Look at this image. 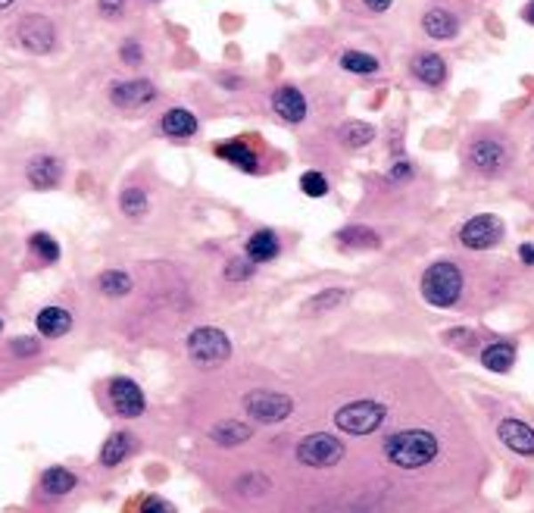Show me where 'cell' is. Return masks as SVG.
<instances>
[{"label":"cell","instance_id":"6da1fadb","mask_svg":"<svg viewBox=\"0 0 534 513\" xmlns=\"http://www.w3.org/2000/svg\"><path fill=\"white\" fill-rule=\"evenodd\" d=\"M441 442L428 429H403L384 442V457L400 469H422L438 457Z\"/></svg>","mask_w":534,"mask_h":513},{"label":"cell","instance_id":"7a4b0ae2","mask_svg":"<svg viewBox=\"0 0 534 513\" xmlns=\"http://www.w3.org/2000/svg\"><path fill=\"white\" fill-rule=\"evenodd\" d=\"M459 295H463V273H459V266L447 264V260L428 266L425 276H422V297H425V304L447 310L459 301Z\"/></svg>","mask_w":534,"mask_h":513},{"label":"cell","instance_id":"3957f363","mask_svg":"<svg viewBox=\"0 0 534 513\" xmlns=\"http://www.w3.org/2000/svg\"><path fill=\"white\" fill-rule=\"evenodd\" d=\"M384 417H388V407L378 404V401H350L341 411L335 413V426L347 436H372L376 429H382Z\"/></svg>","mask_w":534,"mask_h":513},{"label":"cell","instance_id":"277c9868","mask_svg":"<svg viewBox=\"0 0 534 513\" xmlns=\"http://www.w3.org/2000/svg\"><path fill=\"white\" fill-rule=\"evenodd\" d=\"M188 354H191V360L200 366H219L231 357V341L222 329L200 326L188 335Z\"/></svg>","mask_w":534,"mask_h":513},{"label":"cell","instance_id":"5b68a950","mask_svg":"<svg viewBox=\"0 0 534 513\" xmlns=\"http://www.w3.org/2000/svg\"><path fill=\"white\" fill-rule=\"evenodd\" d=\"M297 460L312 469H328L344 460V442L328 432H312L297 444Z\"/></svg>","mask_w":534,"mask_h":513},{"label":"cell","instance_id":"8992f818","mask_svg":"<svg viewBox=\"0 0 534 513\" xmlns=\"http://www.w3.org/2000/svg\"><path fill=\"white\" fill-rule=\"evenodd\" d=\"M244 411H247L250 419H256V423L272 426L291 417L294 401L281 392H250L247 398H244Z\"/></svg>","mask_w":534,"mask_h":513},{"label":"cell","instance_id":"52a82bcc","mask_svg":"<svg viewBox=\"0 0 534 513\" xmlns=\"http://www.w3.org/2000/svg\"><path fill=\"white\" fill-rule=\"evenodd\" d=\"M503 238V219L494 213H478L459 229V241L472 250H488Z\"/></svg>","mask_w":534,"mask_h":513},{"label":"cell","instance_id":"ba28073f","mask_svg":"<svg viewBox=\"0 0 534 513\" xmlns=\"http://www.w3.org/2000/svg\"><path fill=\"white\" fill-rule=\"evenodd\" d=\"M20 45L28 53H51L57 45V32H53V22L44 16H22L20 20Z\"/></svg>","mask_w":534,"mask_h":513},{"label":"cell","instance_id":"9c48e42d","mask_svg":"<svg viewBox=\"0 0 534 513\" xmlns=\"http://www.w3.org/2000/svg\"><path fill=\"white\" fill-rule=\"evenodd\" d=\"M506 160H509L506 148H503L500 142H494V138H478V142L469 144V163L478 169V173L497 175L503 167H506Z\"/></svg>","mask_w":534,"mask_h":513},{"label":"cell","instance_id":"30bf717a","mask_svg":"<svg viewBox=\"0 0 534 513\" xmlns=\"http://www.w3.org/2000/svg\"><path fill=\"white\" fill-rule=\"evenodd\" d=\"M497 438H500L513 454L534 457V429L525 423V419H515V417L500 419V426H497Z\"/></svg>","mask_w":534,"mask_h":513},{"label":"cell","instance_id":"8fae6325","mask_svg":"<svg viewBox=\"0 0 534 513\" xmlns=\"http://www.w3.org/2000/svg\"><path fill=\"white\" fill-rule=\"evenodd\" d=\"M109 401H113L116 413H122V417H141V413H144V395H141L138 385L125 376L109 382Z\"/></svg>","mask_w":534,"mask_h":513},{"label":"cell","instance_id":"7c38bea8","mask_svg":"<svg viewBox=\"0 0 534 513\" xmlns=\"http://www.w3.org/2000/svg\"><path fill=\"white\" fill-rule=\"evenodd\" d=\"M153 97H157V88L147 78H125V82H116L109 88V101L116 107H144Z\"/></svg>","mask_w":534,"mask_h":513},{"label":"cell","instance_id":"4fadbf2b","mask_svg":"<svg viewBox=\"0 0 534 513\" xmlns=\"http://www.w3.org/2000/svg\"><path fill=\"white\" fill-rule=\"evenodd\" d=\"M272 107H275V113H279L285 122H303V116H306V97L300 94L297 88L285 85V88H279L272 94Z\"/></svg>","mask_w":534,"mask_h":513},{"label":"cell","instance_id":"5bb4252c","mask_svg":"<svg viewBox=\"0 0 534 513\" xmlns=\"http://www.w3.org/2000/svg\"><path fill=\"white\" fill-rule=\"evenodd\" d=\"M422 28H425L428 38L450 41V38H457L459 22H457V16H453V13H447V10H441V7H434V10H428V13L422 16Z\"/></svg>","mask_w":534,"mask_h":513},{"label":"cell","instance_id":"9a60e30c","mask_svg":"<svg viewBox=\"0 0 534 513\" xmlns=\"http://www.w3.org/2000/svg\"><path fill=\"white\" fill-rule=\"evenodd\" d=\"M60 175H63V167H60V160L51 154H41L28 163V182H32L35 188H53L60 182Z\"/></svg>","mask_w":534,"mask_h":513},{"label":"cell","instance_id":"2e32d148","mask_svg":"<svg viewBox=\"0 0 534 513\" xmlns=\"http://www.w3.org/2000/svg\"><path fill=\"white\" fill-rule=\"evenodd\" d=\"M244 250H247L250 264H269V260H275V256H279L281 244H279V238H275V232L260 229L256 235L247 238V248H244Z\"/></svg>","mask_w":534,"mask_h":513},{"label":"cell","instance_id":"e0dca14e","mask_svg":"<svg viewBox=\"0 0 534 513\" xmlns=\"http://www.w3.org/2000/svg\"><path fill=\"white\" fill-rule=\"evenodd\" d=\"M254 429L247 423H238V419H222L210 429V438L219 444V448H238V444L250 442Z\"/></svg>","mask_w":534,"mask_h":513},{"label":"cell","instance_id":"ac0fdd59","mask_svg":"<svg viewBox=\"0 0 534 513\" xmlns=\"http://www.w3.org/2000/svg\"><path fill=\"white\" fill-rule=\"evenodd\" d=\"M159 128H163L169 138H191L194 132H198V119H194V113H188V110L175 107V110H166L163 119H159Z\"/></svg>","mask_w":534,"mask_h":513},{"label":"cell","instance_id":"d6986e66","mask_svg":"<svg viewBox=\"0 0 534 513\" xmlns=\"http://www.w3.org/2000/svg\"><path fill=\"white\" fill-rule=\"evenodd\" d=\"M413 72L419 82L438 88V85H444V78H447V63L441 60V53H419V57L413 60Z\"/></svg>","mask_w":534,"mask_h":513},{"label":"cell","instance_id":"ffe728a7","mask_svg":"<svg viewBox=\"0 0 534 513\" xmlns=\"http://www.w3.org/2000/svg\"><path fill=\"white\" fill-rule=\"evenodd\" d=\"M35 322H38V332L47 335V338H60L72 329V316L63 307H44Z\"/></svg>","mask_w":534,"mask_h":513},{"label":"cell","instance_id":"44dd1931","mask_svg":"<svg viewBox=\"0 0 534 513\" xmlns=\"http://www.w3.org/2000/svg\"><path fill=\"white\" fill-rule=\"evenodd\" d=\"M481 363L490 372H509L515 363V347L506 345V341H494L481 351Z\"/></svg>","mask_w":534,"mask_h":513},{"label":"cell","instance_id":"7402d4cb","mask_svg":"<svg viewBox=\"0 0 534 513\" xmlns=\"http://www.w3.org/2000/svg\"><path fill=\"white\" fill-rule=\"evenodd\" d=\"M337 244L350 250H366V248H378V235L369 229V225H347V229L337 232Z\"/></svg>","mask_w":534,"mask_h":513},{"label":"cell","instance_id":"603a6c76","mask_svg":"<svg viewBox=\"0 0 534 513\" xmlns=\"http://www.w3.org/2000/svg\"><path fill=\"white\" fill-rule=\"evenodd\" d=\"M132 444L134 442H132L128 432H113L101 448V463L103 467H116V463H122L128 457V451H132Z\"/></svg>","mask_w":534,"mask_h":513},{"label":"cell","instance_id":"cb8c5ba5","mask_svg":"<svg viewBox=\"0 0 534 513\" xmlns=\"http://www.w3.org/2000/svg\"><path fill=\"white\" fill-rule=\"evenodd\" d=\"M216 154L222 157V160H229V163H235V167H241L244 173H256V154L247 148V144H241V142L219 144Z\"/></svg>","mask_w":534,"mask_h":513},{"label":"cell","instance_id":"d4e9b609","mask_svg":"<svg viewBox=\"0 0 534 513\" xmlns=\"http://www.w3.org/2000/svg\"><path fill=\"white\" fill-rule=\"evenodd\" d=\"M41 485H44L47 494H69L76 488V476L63 467H51L44 473V479H41Z\"/></svg>","mask_w":534,"mask_h":513},{"label":"cell","instance_id":"484cf974","mask_svg":"<svg viewBox=\"0 0 534 513\" xmlns=\"http://www.w3.org/2000/svg\"><path fill=\"white\" fill-rule=\"evenodd\" d=\"M97 285H101V291L107 297H122V295H128V291H132V276H128V273H122V270H109V273H103V276L97 279Z\"/></svg>","mask_w":534,"mask_h":513},{"label":"cell","instance_id":"4316f807","mask_svg":"<svg viewBox=\"0 0 534 513\" xmlns=\"http://www.w3.org/2000/svg\"><path fill=\"white\" fill-rule=\"evenodd\" d=\"M341 66L347 72H356V76H372V72H378V60L363 51H347L341 57Z\"/></svg>","mask_w":534,"mask_h":513},{"label":"cell","instance_id":"83f0119b","mask_svg":"<svg viewBox=\"0 0 534 513\" xmlns=\"http://www.w3.org/2000/svg\"><path fill=\"white\" fill-rule=\"evenodd\" d=\"M372 138H376V128H372L369 122H347V126L341 128V142L347 144V148H363Z\"/></svg>","mask_w":534,"mask_h":513},{"label":"cell","instance_id":"f1b7e54d","mask_svg":"<svg viewBox=\"0 0 534 513\" xmlns=\"http://www.w3.org/2000/svg\"><path fill=\"white\" fill-rule=\"evenodd\" d=\"M32 250L41 256V260H47V264H57L60 260V241L57 238H51L47 232H38V235H32Z\"/></svg>","mask_w":534,"mask_h":513},{"label":"cell","instance_id":"f546056e","mask_svg":"<svg viewBox=\"0 0 534 513\" xmlns=\"http://www.w3.org/2000/svg\"><path fill=\"white\" fill-rule=\"evenodd\" d=\"M122 204V213H128V216H141V213H147V194L141 191V188H125L119 198Z\"/></svg>","mask_w":534,"mask_h":513},{"label":"cell","instance_id":"4dcf8cb0","mask_svg":"<svg viewBox=\"0 0 534 513\" xmlns=\"http://www.w3.org/2000/svg\"><path fill=\"white\" fill-rule=\"evenodd\" d=\"M300 191H303L306 198H322V194H328V182H325L322 173L310 169V173L300 175Z\"/></svg>","mask_w":534,"mask_h":513},{"label":"cell","instance_id":"1f68e13d","mask_svg":"<svg viewBox=\"0 0 534 513\" xmlns=\"http://www.w3.org/2000/svg\"><path fill=\"white\" fill-rule=\"evenodd\" d=\"M344 297H347V291H325V295H316L310 301L312 310H325V307H335V304H341Z\"/></svg>","mask_w":534,"mask_h":513},{"label":"cell","instance_id":"d6a6232c","mask_svg":"<svg viewBox=\"0 0 534 513\" xmlns=\"http://www.w3.org/2000/svg\"><path fill=\"white\" fill-rule=\"evenodd\" d=\"M141 513H175V507H172L169 501L150 494V498H144V504H141Z\"/></svg>","mask_w":534,"mask_h":513},{"label":"cell","instance_id":"836d02e7","mask_svg":"<svg viewBox=\"0 0 534 513\" xmlns=\"http://www.w3.org/2000/svg\"><path fill=\"white\" fill-rule=\"evenodd\" d=\"M13 351L20 354V357H35V354H38V341L35 338H16Z\"/></svg>","mask_w":534,"mask_h":513},{"label":"cell","instance_id":"e575fe53","mask_svg":"<svg viewBox=\"0 0 534 513\" xmlns=\"http://www.w3.org/2000/svg\"><path fill=\"white\" fill-rule=\"evenodd\" d=\"M225 276L235 279V282H241V279H250V260H244V264H229Z\"/></svg>","mask_w":534,"mask_h":513},{"label":"cell","instance_id":"d590c367","mask_svg":"<svg viewBox=\"0 0 534 513\" xmlns=\"http://www.w3.org/2000/svg\"><path fill=\"white\" fill-rule=\"evenodd\" d=\"M122 10H125V0H101V13L109 16V20H116Z\"/></svg>","mask_w":534,"mask_h":513},{"label":"cell","instance_id":"8d00e7d4","mask_svg":"<svg viewBox=\"0 0 534 513\" xmlns=\"http://www.w3.org/2000/svg\"><path fill=\"white\" fill-rule=\"evenodd\" d=\"M122 60H128V63H141V47L134 45V41L122 45Z\"/></svg>","mask_w":534,"mask_h":513},{"label":"cell","instance_id":"74e56055","mask_svg":"<svg viewBox=\"0 0 534 513\" xmlns=\"http://www.w3.org/2000/svg\"><path fill=\"white\" fill-rule=\"evenodd\" d=\"M409 175H413V167H409V163H397V167L391 169V182H407Z\"/></svg>","mask_w":534,"mask_h":513},{"label":"cell","instance_id":"f35d334b","mask_svg":"<svg viewBox=\"0 0 534 513\" xmlns=\"http://www.w3.org/2000/svg\"><path fill=\"white\" fill-rule=\"evenodd\" d=\"M363 4L372 10V13H384V10H388L391 4H394V0H363Z\"/></svg>","mask_w":534,"mask_h":513},{"label":"cell","instance_id":"ab89813d","mask_svg":"<svg viewBox=\"0 0 534 513\" xmlns=\"http://www.w3.org/2000/svg\"><path fill=\"white\" fill-rule=\"evenodd\" d=\"M519 256H522V264H525V266H534V244H522Z\"/></svg>","mask_w":534,"mask_h":513},{"label":"cell","instance_id":"60d3db41","mask_svg":"<svg viewBox=\"0 0 534 513\" xmlns=\"http://www.w3.org/2000/svg\"><path fill=\"white\" fill-rule=\"evenodd\" d=\"M525 20H528V22H534V4H531V7L525 10Z\"/></svg>","mask_w":534,"mask_h":513},{"label":"cell","instance_id":"b9f144b4","mask_svg":"<svg viewBox=\"0 0 534 513\" xmlns=\"http://www.w3.org/2000/svg\"><path fill=\"white\" fill-rule=\"evenodd\" d=\"M10 4H13V0H0V10H7Z\"/></svg>","mask_w":534,"mask_h":513},{"label":"cell","instance_id":"7bdbcfd3","mask_svg":"<svg viewBox=\"0 0 534 513\" xmlns=\"http://www.w3.org/2000/svg\"><path fill=\"white\" fill-rule=\"evenodd\" d=\"M0 329H4V320H0Z\"/></svg>","mask_w":534,"mask_h":513}]
</instances>
